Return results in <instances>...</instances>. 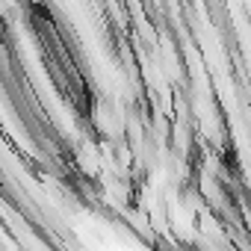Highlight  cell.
Returning <instances> with one entry per match:
<instances>
[]
</instances>
